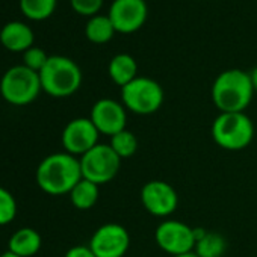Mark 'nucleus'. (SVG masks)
I'll use <instances>...</instances> for the list:
<instances>
[{"instance_id": "1", "label": "nucleus", "mask_w": 257, "mask_h": 257, "mask_svg": "<svg viewBox=\"0 0 257 257\" xmlns=\"http://www.w3.org/2000/svg\"><path fill=\"white\" fill-rule=\"evenodd\" d=\"M37 183L49 195H65L83 179L79 158L61 152L46 156L37 168Z\"/></svg>"}, {"instance_id": "2", "label": "nucleus", "mask_w": 257, "mask_h": 257, "mask_svg": "<svg viewBox=\"0 0 257 257\" xmlns=\"http://www.w3.org/2000/svg\"><path fill=\"white\" fill-rule=\"evenodd\" d=\"M254 95L249 73L230 68L216 76L212 85V101L219 112H243Z\"/></svg>"}, {"instance_id": "3", "label": "nucleus", "mask_w": 257, "mask_h": 257, "mask_svg": "<svg viewBox=\"0 0 257 257\" xmlns=\"http://www.w3.org/2000/svg\"><path fill=\"white\" fill-rule=\"evenodd\" d=\"M43 91L52 97L64 98L73 95L82 85V70L70 58L52 55L40 71Z\"/></svg>"}, {"instance_id": "4", "label": "nucleus", "mask_w": 257, "mask_h": 257, "mask_svg": "<svg viewBox=\"0 0 257 257\" xmlns=\"http://www.w3.org/2000/svg\"><path fill=\"white\" fill-rule=\"evenodd\" d=\"M212 138L227 152H240L252 143L254 124L245 112H219L212 122Z\"/></svg>"}, {"instance_id": "5", "label": "nucleus", "mask_w": 257, "mask_h": 257, "mask_svg": "<svg viewBox=\"0 0 257 257\" xmlns=\"http://www.w3.org/2000/svg\"><path fill=\"white\" fill-rule=\"evenodd\" d=\"M43 91L40 73L26 65H14L0 79V94L4 100L14 106H26L37 100Z\"/></svg>"}, {"instance_id": "6", "label": "nucleus", "mask_w": 257, "mask_h": 257, "mask_svg": "<svg viewBox=\"0 0 257 257\" xmlns=\"http://www.w3.org/2000/svg\"><path fill=\"white\" fill-rule=\"evenodd\" d=\"M165 94L159 82L152 77L138 76L121 88V103L127 110L137 115H152L164 103Z\"/></svg>"}, {"instance_id": "7", "label": "nucleus", "mask_w": 257, "mask_h": 257, "mask_svg": "<svg viewBox=\"0 0 257 257\" xmlns=\"http://www.w3.org/2000/svg\"><path fill=\"white\" fill-rule=\"evenodd\" d=\"M79 161H80L82 177L98 186L112 182L116 177L122 162L115 155V152L110 149L109 144H100V143L88 153L80 156Z\"/></svg>"}, {"instance_id": "8", "label": "nucleus", "mask_w": 257, "mask_h": 257, "mask_svg": "<svg viewBox=\"0 0 257 257\" xmlns=\"http://www.w3.org/2000/svg\"><path fill=\"white\" fill-rule=\"evenodd\" d=\"M158 246L170 257L192 252L195 248L194 228L177 219H164L155 231Z\"/></svg>"}, {"instance_id": "9", "label": "nucleus", "mask_w": 257, "mask_h": 257, "mask_svg": "<svg viewBox=\"0 0 257 257\" xmlns=\"http://www.w3.org/2000/svg\"><path fill=\"white\" fill-rule=\"evenodd\" d=\"M88 245L95 257H124L131 246V234L118 222H106L92 233Z\"/></svg>"}, {"instance_id": "10", "label": "nucleus", "mask_w": 257, "mask_h": 257, "mask_svg": "<svg viewBox=\"0 0 257 257\" xmlns=\"http://www.w3.org/2000/svg\"><path fill=\"white\" fill-rule=\"evenodd\" d=\"M143 207L153 216L168 218L179 206L176 189L164 180H150L141 188Z\"/></svg>"}, {"instance_id": "11", "label": "nucleus", "mask_w": 257, "mask_h": 257, "mask_svg": "<svg viewBox=\"0 0 257 257\" xmlns=\"http://www.w3.org/2000/svg\"><path fill=\"white\" fill-rule=\"evenodd\" d=\"M98 131L92 121L88 118H74L71 119L62 131L61 143L67 153L73 156H83L91 149L98 144Z\"/></svg>"}, {"instance_id": "12", "label": "nucleus", "mask_w": 257, "mask_h": 257, "mask_svg": "<svg viewBox=\"0 0 257 257\" xmlns=\"http://www.w3.org/2000/svg\"><path fill=\"white\" fill-rule=\"evenodd\" d=\"M89 119L92 121L100 135H106L110 138L125 128L127 109L121 101L104 97L92 104Z\"/></svg>"}, {"instance_id": "13", "label": "nucleus", "mask_w": 257, "mask_h": 257, "mask_svg": "<svg viewBox=\"0 0 257 257\" xmlns=\"http://www.w3.org/2000/svg\"><path fill=\"white\" fill-rule=\"evenodd\" d=\"M107 16L116 32L132 34L146 23L149 7L146 0H113Z\"/></svg>"}, {"instance_id": "14", "label": "nucleus", "mask_w": 257, "mask_h": 257, "mask_svg": "<svg viewBox=\"0 0 257 257\" xmlns=\"http://www.w3.org/2000/svg\"><path fill=\"white\" fill-rule=\"evenodd\" d=\"M35 35L29 25L14 20L8 22L0 29V43L11 52H26L28 49L34 47Z\"/></svg>"}, {"instance_id": "15", "label": "nucleus", "mask_w": 257, "mask_h": 257, "mask_svg": "<svg viewBox=\"0 0 257 257\" xmlns=\"http://www.w3.org/2000/svg\"><path fill=\"white\" fill-rule=\"evenodd\" d=\"M43 245L41 234L31 227L19 228L8 242V251L20 257H34Z\"/></svg>"}, {"instance_id": "16", "label": "nucleus", "mask_w": 257, "mask_h": 257, "mask_svg": "<svg viewBox=\"0 0 257 257\" xmlns=\"http://www.w3.org/2000/svg\"><path fill=\"white\" fill-rule=\"evenodd\" d=\"M107 73L112 82L122 88L138 77V64L132 55L118 53L110 59Z\"/></svg>"}, {"instance_id": "17", "label": "nucleus", "mask_w": 257, "mask_h": 257, "mask_svg": "<svg viewBox=\"0 0 257 257\" xmlns=\"http://www.w3.org/2000/svg\"><path fill=\"white\" fill-rule=\"evenodd\" d=\"M68 195H70L71 204L76 209H79V210H89L98 201L100 186L95 185V183H92V182H89V180H86V179H82L71 189V192Z\"/></svg>"}, {"instance_id": "18", "label": "nucleus", "mask_w": 257, "mask_h": 257, "mask_svg": "<svg viewBox=\"0 0 257 257\" xmlns=\"http://www.w3.org/2000/svg\"><path fill=\"white\" fill-rule=\"evenodd\" d=\"M115 28L109 19V16H92L85 25V35L91 43L104 44L110 41L115 35Z\"/></svg>"}, {"instance_id": "19", "label": "nucleus", "mask_w": 257, "mask_h": 257, "mask_svg": "<svg viewBox=\"0 0 257 257\" xmlns=\"http://www.w3.org/2000/svg\"><path fill=\"white\" fill-rule=\"evenodd\" d=\"M227 249V242L216 231H204L195 242L194 252L198 257H222Z\"/></svg>"}, {"instance_id": "20", "label": "nucleus", "mask_w": 257, "mask_h": 257, "mask_svg": "<svg viewBox=\"0 0 257 257\" xmlns=\"http://www.w3.org/2000/svg\"><path fill=\"white\" fill-rule=\"evenodd\" d=\"M109 146L115 152V155L122 161V159L132 158L137 153V150H138V140H137L134 132L124 128V131L118 132L116 135L110 137Z\"/></svg>"}, {"instance_id": "21", "label": "nucleus", "mask_w": 257, "mask_h": 257, "mask_svg": "<svg viewBox=\"0 0 257 257\" xmlns=\"http://www.w3.org/2000/svg\"><path fill=\"white\" fill-rule=\"evenodd\" d=\"M58 5V0H20L22 13L31 20H46L49 19Z\"/></svg>"}, {"instance_id": "22", "label": "nucleus", "mask_w": 257, "mask_h": 257, "mask_svg": "<svg viewBox=\"0 0 257 257\" xmlns=\"http://www.w3.org/2000/svg\"><path fill=\"white\" fill-rule=\"evenodd\" d=\"M17 216V201L14 195L4 186H0V227L11 224Z\"/></svg>"}, {"instance_id": "23", "label": "nucleus", "mask_w": 257, "mask_h": 257, "mask_svg": "<svg viewBox=\"0 0 257 257\" xmlns=\"http://www.w3.org/2000/svg\"><path fill=\"white\" fill-rule=\"evenodd\" d=\"M49 61V55L41 49V47H31L23 53V65H26L28 68L40 73L43 70V67L46 65V62Z\"/></svg>"}, {"instance_id": "24", "label": "nucleus", "mask_w": 257, "mask_h": 257, "mask_svg": "<svg viewBox=\"0 0 257 257\" xmlns=\"http://www.w3.org/2000/svg\"><path fill=\"white\" fill-rule=\"evenodd\" d=\"M71 8L80 16H97L100 8L103 7V0H70Z\"/></svg>"}, {"instance_id": "25", "label": "nucleus", "mask_w": 257, "mask_h": 257, "mask_svg": "<svg viewBox=\"0 0 257 257\" xmlns=\"http://www.w3.org/2000/svg\"><path fill=\"white\" fill-rule=\"evenodd\" d=\"M64 257H95L89 245H74L71 246Z\"/></svg>"}, {"instance_id": "26", "label": "nucleus", "mask_w": 257, "mask_h": 257, "mask_svg": "<svg viewBox=\"0 0 257 257\" xmlns=\"http://www.w3.org/2000/svg\"><path fill=\"white\" fill-rule=\"evenodd\" d=\"M249 77H251V83H252L254 92H257V67H254V68L249 71Z\"/></svg>"}, {"instance_id": "27", "label": "nucleus", "mask_w": 257, "mask_h": 257, "mask_svg": "<svg viewBox=\"0 0 257 257\" xmlns=\"http://www.w3.org/2000/svg\"><path fill=\"white\" fill-rule=\"evenodd\" d=\"M0 257H20V255H17V254H14V252H11V251H7V252H4V254H0Z\"/></svg>"}, {"instance_id": "28", "label": "nucleus", "mask_w": 257, "mask_h": 257, "mask_svg": "<svg viewBox=\"0 0 257 257\" xmlns=\"http://www.w3.org/2000/svg\"><path fill=\"white\" fill-rule=\"evenodd\" d=\"M174 257H198L194 251L192 252H186V254H182V255H174Z\"/></svg>"}]
</instances>
